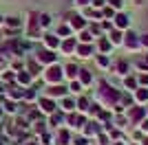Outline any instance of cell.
Listing matches in <instances>:
<instances>
[{"label": "cell", "instance_id": "db71d44e", "mask_svg": "<svg viewBox=\"0 0 148 145\" xmlns=\"http://www.w3.org/2000/svg\"><path fill=\"white\" fill-rule=\"evenodd\" d=\"M0 22H2V16H0Z\"/></svg>", "mask_w": 148, "mask_h": 145}, {"label": "cell", "instance_id": "277c9868", "mask_svg": "<svg viewBox=\"0 0 148 145\" xmlns=\"http://www.w3.org/2000/svg\"><path fill=\"white\" fill-rule=\"evenodd\" d=\"M122 46L126 48V51H135V48H139V46H142V44H139V35H137L135 31H126V33H124Z\"/></svg>", "mask_w": 148, "mask_h": 145}, {"label": "cell", "instance_id": "52a82bcc", "mask_svg": "<svg viewBox=\"0 0 148 145\" xmlns=\"http://www.w3.org/2000/svg\"><path fill=\"white\" fill-rule=\"evenodd\" d=\"M29 37H40V16L38 13H31V20H29V29H27Z\"/></svg>", "mask_w": 148, "mask_h": 145}, {"label": "cell", "instance_id": "b9f144b4", "mask_svg": "<svg viewBox=\"0 0 148 145\" xmlns=\"http://www.w3.org/2000/svg\"><path fill=\"white\" fill-rule=\"evenodd\" d=\"M36 97H38V95H36V90H27V92H25V99H27V101H33Z\"/></svg>", "mask_w": 148, "mask_h": 145}, {"label": "cell", "instance_id": "4316f807", "mask_svg": "<svg viewBox=\"0 0 148 145\" xmlns=\"http://www.w3.org/2000/svg\"><path fill=\"white\" fill-rule=\"evenodd\" d=\"M62 110L73 112V110H75V99H71V97H62Z\"/></svg>", "mask_w": 148, "mask_h": 145}, {"label": "cell", "instance_id": "8992f818", "mask_svg": "<svg viewBox=\"0 0 148 145\" xmlns=\"http://www.w3.org/2000/svg\"><path fill=\"white\" fill-rule=\"evenodd\" d=\"M113 26H115V29H119V31H128V26H130V18L126 16V13L117 11V13H115V18H113Z\"/></svg>", "mask_w": 148, "mask_h": 145}, {"label": "cell", "instance_id": "f35d334b", "mask_svg": "<svg viewBox=\"0 0 148 145\" xmlns=\"http://www.w3.org/2000/svg\"><path fill=\"white\" fill-rule=\"evenodd\" d=\"M73 143L75 145H88V136H82V134H80V136H75V139H73Z\"/></svg>", "mask_w": 148, "mask_h": 145}, {"label": "cell", "instance_id": "836d02e7", "mask_svg": "<svg viewBox=\"0 0 148 145\" xmlns=\"http://www.w3.org/2000/svg\"><path fill=\"white\" fill-rule=\"evenodd\" d=\"M5 22H7L9 29H18V26H20V18H7Z\"/></svg>", "mask_w": 148, "mask_h": 145}, {"label": "cell", "instance_id": "4dcf8cb0", "mask_svg": "<svg viewBox=\"0 0 148 145\" xmlns=\"http://www.w3.org/2000/svg\"><path fill=\"white\" fill-rule=\"evenodd\" d=\"M115 9H111V7H104V9H102V18H108V20H113L115 18Z\"/></svg>", "mask_w": 148, "mask_h": 145}, {"label": "cell", "instance_id": "ab89813d", "mask_svg": "<svg viewBox=\"0 0 148 145\" xmlns=\"http://www.w3.org/2000/svg\"><path fill=\"white\" fill-rule=\"evenodd\" d=\"M104 5H106V0H91L93 9H104Z\"/></svg>", "mask_w": 148, "mask_h": 145}, {"label": "cell", "instance_id": "83f0119b", "mask_svg": "<svg viewBox=\"0 0 148 145\" xmlns=\"http://www.w3.org/2000/svg\"><path fill=\"white\" fill-rule=\"evenodd\" d=\"M88 106H91V101H88L86 97H80V99L75 101V108L80 110V112H86V110H88Z\"/></svg>", "mask_w": 148, "mask_h": 145}, {"label": "cell", "instance_id": "8fae6325", "mask_svg": "<svg viewBox=\"0 0 148 145\" xmlns=\"http://www.w3.org/2000/svg\"><path fill=\"white\" fill-rule=\"evenodd\" d=\"M99 132H104V130H102V125H99L97 121H88L86 125H84V136H93V134L97 136Z\"/></svg>", "mask_w": 148, "mask_h": 145}, {"label": "cell", "instance_id": "7dc6e473", "mask_svg": "<svg viewBox=\"0 0 148 145\" xmlns=\"http://www.w3.org/2000/svg\"><path fill=\"white\" fill-rule=\"evenodd\" d=\"M60 121H62V115H53L51 117V123H60Z\"/></svg>", "mask_w": 148, "mask_h": 145}, {"label": "cell", "instance_id": "ee69618b", "mask_svg": "<svg viewBox=\"0 0 148 145\" xmlns=\"http://www.w3.org/2000/svg\"><path fill=\"white\" fill-rule=\"evenodd\" d=\"M5 110H7V112H16V103H9V101H7L5 103Z\"/></svg>", "mask_w": 148, "mask_h": 145}, {"label": "cell", "instance_id": "1f68e13d", "mask_svg": "<svg viewBox=\"0 0 148 145\" xmlns=\"http://www.w3.org/2000/svg\"><path fill=\"white\" fill-rule=\"evenodd\" d=\"M82 88H84V86H82L77 79H73V81H71V86H69V90L75 92V95H77V92H82Z\"/></svg>", "mask_w": 148, "mask_h": 145}, {"label": "cell", "instance_id": "7402d4cb", "mask_svg": "<svg viewBox=\"0 0 148 145\" xmlns=\"http://www.w3.org/2000/svg\"><path fill=\"white\" fill-rule=\"evenodd\" d=\"M77 37H80V44H93V40H95V35L86 29H82L80 33H77Z\"/></svg>", "mask_w": 148, "mask_h": 145}, {"label": "cell", "instance_id": "681fc988", "mask_svg": "<svg viewBox=\"0 0 148 145\" xmlns=\"http://www.w3.org/2000/svg\"><path fill=\"white\" fill-rule=\"evenodd\" d=\"M42 143H44V145L51 143V136H49V134H42Z\"/></svg>", "mask_w": 148, "mask_h": 145}, {"label": "cell", "instance_id": "f907efd6", "mask_svg": "<svg viewBox=\"0 0 148 145\" xmlns=\"http://www.w3.org/2000/svg\"><path fill=\"white\" fill-rule=\"evenodd\" d=\"M111 145H126V143H124V141H122V139H117V141H113V143H111Z\"/></svg>", "mask_w": 148, "mask_h": 145}, {"label": "cell", "instance_id": "ffe728a7", "mask_svg": "<svg viewBox=\"0 0 148 145\" xmlns=\"http://www.w3.org/2000/svg\"><path fill=\"white\" fill-rule=\"evenodd\" d=\"M77 72H80V66L77 64H66L64 66V77H69V79H77Z\"/></svg>", "mask_w": 148, "mask_h": 145}, {"label": "cell", "instance_id": "f5cc1de1", "mask_svg": "<svg viewBox=\"0 0 148 145\" xmlns=\"http://www.w3.org/2000/svg\"><path fill=\"white\" fill-rule=\"evenodd\" d=\"M133 145H142V143H133Z\"/></svg>", "mask_w": 148, "mask_h": 145}, {"label": "cell", "instance_id": "5bb4252c", "mask_svg": "<svg viewBox=\"0 0 148 145\" xmlns=\"http://www.w3.org/2000/svg\"><path fill=\"white\" fill-rule=\"evenodd\" d=\"M64 95H66V88L62 84H53L47 88V97H64Z\"/></svg>", "mask_w": 148, "mask_h": 145}, {"label": "cell", "instance_id": "11a10c76", "mask_svg": "<svg viewBox=\"0 0 148 145\" xmlns=\"http://www.w3.org/2000/svg\"><path fill=\"white\" fill-rule=\"evenodd\" d=\"M29 145H36V143H29Z\"/></svg>", "mask_w": 148, "mask_h": 145}, {"label": "cell", "instance_id": "7bdbcfd3", "mask_svg": "<svg viewBox=\"0 0 148 145\" xmlns=\"http://www.w3.org/2000/svg\"><path fill=\"white\" fill-rule=\"evenodd\" d=\"M139 44H142L144 48H148V33L146 35H139Z\"/></svg>", "mask_w": 148, "mask_h": 145}, {"label": "cell", "instance_id": "f6af8a7d", "mask_svg": "<svg viewBox=\"0 0 148 145\" xmlns=\"http://www.w3.org/2000/svg\"><path fill=\"white\" fill-rule=\"evenodd\" d=\"M99 26H102V31H111L113 29V22H102Z\"/></svg>", "mask_w": 148, "mask_h": 145}, {"label": "cell", "instance_id": "6da1fadb", "mask_svg": "<svg viewBox=\"0 0 148 145\" xmlns=\"http://www.w3.org/2000/svg\"><path fill=\"white\" fill-rule=\"evenodd\" d=\"M95 97H97V103L102 106V108H111L113 110L119 103V99H122V92H119L117 88H113L108 81H102Z\"/></svg>", "mask_w": 148, "mask_h": 145}, {"label": "cell", "instance_id": "74e56055", "mask_svg": "<svg viewBox=\"0 0 148 145\" xmlns=\"http://www.w3.org/2000/svg\"><path fill=\"white\" fill-rule=\"evenodd\" d=\"M115 123H117V127H119V130H122V127H126V123H128V119H126V117H124V115H119L117 119H115Z\"/></svg>", "mask_w": 148, "mask_h": 145}, {"label": "cell", "instance_id": "bcb514c9", "mask_svg": "<svg viewBox=\"0 0 148 145\" xmlns=\"http://www.w3.org/2000/svg\"><path fill=\"white\" fill-rule=\"evenodd\" d=\"M75 5H77V7H88V5H91V0H75Z\"/></svg>", "mask_w": 148, "mask_h": 145}, {"label": "cell", "instance_id": "484cf974", "mask_svg": "<svg viewBox=\"0 0 148 145\" xmlns=\"http://www.w3.org/2000/svg\"><path fill=\"white\" fill-rule=\"evenodd\" d=\"M128 68H130V66H128V62H126V60H119L117 64H115V70H117L122 77H126V75H128Z\"/></svg>", "mask_w": 148, "mask_h": 145}, {"label": "cell", "instance_id": "f546056e", "mask_svg": "<svg viewBox=\"0 0 148 145\" xmlns=\"http://www.w3.org/2000/svg\"><path fill=\"white\" fill-rule=\"evenodd\" d=\"M113 141H111V136H108V134L106 132H99L97 134V145H111Z\"/></svg>", "mask_w": 148, "mask_h": 145}, {"label": "cell", "instance_id": "816d5d0a", "mask_svg": "<svg viewBox=\"0 0 148 145\" xmlns=\"http://www.w3.org/2000/svg\"><path fill=\"white\" fill-rule=\"evenodd\" d=\"M0 117H2V108H0Z\"/></svg>", "mask_w": 148, "mask_h": 145}, {"label": "cell", "instance_id": "d590c367", "mask_svg": "<svg viewBox=\"0 0 148 145\" xmlns=\"http://www.w3.org/2000/svg\"><path fill=\"white\" fill-rule=\"evenodd\" d=\"M49 24H51V16L49 13H42V16H40V26L44 29V26H49Z\"/></svg>", "mask_w": 148, "mask_h": 145}, {"label": "cell", "instance_id": "ba28073f", "mask_svg": "<svg viewBox=\"0 0 148 145\" xmlns=\"http://www.w3.org/2000/svg\"><path fill=\"white\" fill-rule=\"evenodd\" d=\"M58 62V55L53 53V51H40L38 53V64H47V66H51V64H56Z\"/></svg>", "mask_w": 148, "mask_h": 145}, {"label": "cell", "instance_id": "5b68a950", "mask_svg": "<svg viewBox=\"0 0 148 145\" xmlns=\"http://www.w3.org/2000/svg\"><path fill=\"white\" fill-rule=\"evenodd\" d=\"M66 121H69V125L71 127H75V130H84V125L88 123V117L86 115H69L66 117Z\"/></svg>", "mask_w": 148, "mask_h": 145}, {"label": "cell", "instance_id": "7a4b0ae2", "mask_svg": "<svg viewBox=\"0 0 148 145\" xmlns=\"http://www.w3.org/2000/svg\"><path fill=\"white\" fill-rule=\"evenodd\" d=\"M62 79H64V68L58 66V64H51V66L44 70V81H47L49 86L62 84Z\"/></svg>", "mask_w": 148, "mask_h": 145}, {"label": "cell", "instance_id": "ac0fdd59", "mask_svg": "<svg viewBox=\"0 0 148 145\" xmlns=\"http://www.w3.org/2000/svg\"><path fill=\"white\" fill-rule=\"evenodd\" d=\"M44 44H47L49 51H53V48L60 46V37H58L56 33H47V35H44Z\"/></svg>", "mask_w": 148, "mask_h": 145}, {"label": "cell", "instance_id": "603a6c76", "mask_svg": "<svg viewBox=\"0 0 148 145\" xmlns=\"http://www.w3.org/2000/svg\"><path fill=\"white\" fill-rule=\"evenodd\" d=\"M16 79H18L22 86H29V84H31V79H33V75H31L29 70H20L18 75H16Z\"/></svg>", "mask_w": 148, "mask_h": 145}, {"label": "cell", "instance_id": "7c38bea8", "mask_svg": "<svg viewBox=\"0 0 148 145\" xmlns=\"http://www.w3.org/2000/svg\"><path fill=\"white\" fill-rule=\"evenodd\" d=\"M60 48H62V53H75V48H77V42H75L73 37H66V40H62L60 42Z\"/></svg>", "mask_w": 148, "mask_h": 145}, {"label": "cell", "instance_id": "60d3db41", "mask_svg": "<svg viewBox=\"0 0 148 145\" xmlns=\"http://www.w3.org/2000/svg\"><path fill=\"white\" fill-rule=\"evenodd\" d=\"M38 70H40V66H38L36 62H31V64H29V72H31V75H38Z\"/></svg>", "mask_w": 148, "mask_h": 145}, {"label": "cell", "instance_id": "e0dca14e", "mask_svg": "<svg viewBox=\"0 0 148 145\" xmlns=\"http://www.w3.org/2000/svg\"><path fill=\"white\" fill-rule=\"evenodd\" d=\"M124 88H126L128 92H135L137 88H139V84H137V77H135V75H126V77H124Z\"/></svg>", "mask_w": 148, "mask_h": 145}, {"label": "cell", "instance_id": "cb8c5ba5", "mask_svg": "<svg viewBox=\"0 0 148 145\" xmlns=\"http://www.w3.org/2000/svg\"><path fill=\"white\" fill-rule=\"evenodd\" d=\"M71 33H73L71 24H60V26H58V33H56V35H58V37H64V40H66V37H71Z\"/></svg>", "mask_w": 148, "mask_h": 145}, {"label": "cell", "instance_id": "9a60e30c", "mask_svg": "<svg viewBox=\"0 0 148 145\" xmlns=\"http://www.w3.org/2000/svg\"><path fill=\"white\" fill-rule=\"evenodd\" d=\"M56 145H71V134H69V130H58L56 134Z\"/></svg>", "mask_w": 148, "mask_h": 145}, {"label": "cell", "instance_id": "2e32d148", "mask_svg": "<svg viewBox=\"0 0 148 145\" xmlns=\"http://www.w3.org/2000/svg\"><path fill=\"white\" fill-rule=\"evenodd\" d=\"M75 53H77V57L86 60V57H91V55H93V44H77Z\"/></svg>", "mask_w": 148, "mask_h": 145}, {"label": "cell", "instance_id": "9c48e42d", "mask_svg": "<svg viewBox=\"0 0 148 145\" xmlns=\"http://www.w3.org/2000/svg\"><path fill=\"white\" fill-rule=\"evenodd\" d=\"M108 42H111L113 46H119V44L124 42V31H119V29L113 26V29L108 31Z\"/></svg>", "mask_w": 148, "mask_h": 145}, {"label": "cell", "instance_id": "44dd1931", "mask_svg": "<svg viewBox=\"0 0 148 145\" xmlns=\"http://www.w3.org/2000/svg\"><path fill=\"white\" fill-rule=\"evenodd\" d=\"M133 97H135V101H137V103H146V101H148V88L139 86V88L133 92Z\"/></svg>", "mask_w": 148, "mask_h": 145}, {"label": "cell", "instance_id": "f1b7e54d", "mask_svg": "<svg viewBox=\"0 0 148 145\" xmlns=\"http://www.w3.org/2000/svg\"><path fill=\"white\" fill-rule=\"evenodd\" d=\"M97 46H99V51H102L104 55H108V51H111V46H113V44L108 42L106 37H102V35H99V42H97Z\"/></svg>", "mask_w": 148, "mask_h": 145}, {"label": "cell", "instance_id": "d4e9b609", "mask_svg": "<svg viewBox=\"0 0 148 145\" xmlns=\"http://www.w3.org/2000/svg\"><path fill=\"white\" fill-rule=\"evenodd\" d=\"M95 64H97V68H108V66H111V57L104 55V53H99L97 60H95Z\"/></svg>", "mask_w": 148, "mask_h": 145}, {"label": "cell", "instance_id": "d6986e66", "mask_svg": "<svg viewBox=\"0 0 148 145\" xmlns=\"http://www.w3.org/2000/svg\"><path fill=\"white\" fill-rule=\"evenodd\" d=\"M69 24H71V29H73V31H82V29H86V18H82V16H73Z\"/></svg>", "mask_w": 148, "mask_h": 145}, {"label": "cell", "instance_id": "8d00e7d4", "mask_svg": "<svg viewBox=\"0 0 148 145\" xmlns=\"http://www.w3.org/2000/svg\"><path fill=\"white\" fill-rule=\"evenodd\" d=\"M137 84L144 86V88H148V72H144V75H139V77H137Z\"/></svg>", "mask_w": 148, "mask_h": 145}, {"label": "cell", "instance_id": "e575fe53", "mask_svg": "<svg viewBox=\"0 0 148 145\" xmlns=\"http://www.w3.org/2000/svg\"><path fill=\"white\" fill-rule=\"evenodd\" d=\"M9 97H13V99H22L25 92L20 90V88H9Z\"/></svg>", "mask_w": 148, "mask_h": 145}, {"label": "cell", "instance_id": "9f6ffc18", "mask_svg": "<svg viewBox=\"0 0 148 145\" xmlns=\"http://www.w3.org/2000/svg\"><path fill=\"white\" fill-rule=\"evenodd\" d=\"M146 115H148V110H146Z\"/></svg>", "mask_w": 148, "mask_h": 145}, {"label": "cell", "instance_id": "d6a6232c", "mask_svg": "<svg viewBox=\"0 0 148 145\" xmlns=\"http://www.w3.org/2000/svg\"><path fill=\"white\" fill-rule=\"evenodd\" d=\"M106 2H108V7L115 9V11H119V9L124 7V0H106Z\"/></svg>", "mask_w": 148, "mask_h": 145}, {"label": "cell", "instance_id": "c3c4849f", "mask_svg": "<svg viewBox=\"0 0 148 145\" xmlns=\"http://www.w3.org/2000/svg\"><path fill=\"white\" fill-rule=\"evenodd\" d=\"M139 125H142V132H146V134H148V121H146V119H144V121H142V123H139Z\"/></svg>", "mask_w": 148, "mask_h": 145}, {"label": "cell", "instance_id": "30bf717a", "mask_svg": "<svg viewBox=\"0 0 148 145\" xmlns=\"http://www.w3.org/2000/svg\"><path fill=\"white\" fill-rule=\"evenodd\" d=\"M38 103H40V110H42V112H47V115H53V112H56V103H53V99H51V97H42Z\"/></svg>", "mask_w": 148, "mask_h": 145}, {"label": "cell", "instance_id": "4fadbf2b", "mask_svg": "<svg viewBox=\"0 0 148 145\" xmlns=\"http://www.w3.org/2000/svg\"><path fill=\"white\" fill-rule=\"evenodd\" d=\"M77 81H80L84 88H86V86H91V84H93V75H91V70H86V68H80V72H77Z\"/></svg>", "mask_w": 148, "mask_h": 145}, {"label": "cell", "instance_id": "3957f363", "mask_svg": "<svg viewBox=\"0 0 148 145\" xmlns=\"http://www.w3.org/2000/svg\"><path fill=\"white\" fill-rule=\"evenodd\" d=\"M126 119L130 121V123H135V125H139L144 119H146V110L142 108V106H133V108L126 110Z\"/></svg>", "mask_w": 148, "mask_h": 145}]
</instances>
